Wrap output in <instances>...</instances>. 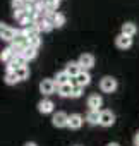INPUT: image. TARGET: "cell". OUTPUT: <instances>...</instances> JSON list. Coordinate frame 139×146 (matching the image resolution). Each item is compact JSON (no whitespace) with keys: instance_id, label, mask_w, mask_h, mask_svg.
Returning <instances> with one entry per match:
<instances>
[{"instance_id":"obj_19","label":"cell","mask_w":139,"mask_h":146,"mask_svg":"<svg viewBox=\"0 0 139 146\" xmlns=\"http://www.w3.org/2000/svg\"><path fill=\"white\" fill-rule=\"evenodd\" d=\"M36 55H38V48H33V46H26L24 50H23V53H21V57L26 60V62H29V60H33V58H36Z\"/></svg>"},{"instance_id":"obj_27","label":"cell","mask_w":139,"mask_h":146,"mask_svg":"<svg viewBox=\"0 0 139 146\" xmlns=\"http://www.w3.org/2000/svg\"><path fill=\"white\" fill-rule=\"evenodd\" d=\"M28 43H29V46H33V48H40V45H41V38H40V36L31 38V40H28Z\"/></svg>"},{"instance_id":"obj_23","label":"cell","mask_w":139,"mask_h":146,"mask_svg":"<svg viewBox=\"0 0 139 146\" xmlns=\"http://www.w3.org/2000/svg\"><path fill=\"white\" fill-rule=\"evenodd\" d=\"M16 29L14 28H11V26H7L5 29H4V33H2V36H0V40H4V41H9V43H12L14 41V38H16Z\"/></svg>"},{"instance_id":"obj_21","label":"cell","mask_w":139,"mask_h":146,"mask_svg":"<svg viewBox=\"0 0 139 146\" xmlns=\"http://www.w3.org/2000/svg\"><path fill=\"white\" fill-rule=\"evenodd\" d=\"M45 4V11L48 14H55L58 11V5H60V0H43Z\"/></svg>"},{"instance_id":"obj_32","label":"cell","mask_w":139,"mask_h":146,"mask_svg":"<svg viewBox=\"0 0 139 146\" xmlns=\"http://www.w3.org/2000/svg\"><path fill=\"white\" fill-rule=\"evenodd\" d=\"M107 146H120V144H118V143H108Z\"/></svg>"},{"instance_id":"obj_14","label":"cell","mask_w":139,"mask_h":146,"mask_svg":"<svg viewBox=\"0 0 139 146\" xmlns=\"http://www.w3.org/2000/svg\"><path fill=\"white\" fill-rule=\"evenodd\" d=\"M23 33H24V36L28 38V40H31V38H36V36H40L41 33H40V29H38V26L33 23V24H29V26H26V28H23Z\"/></svg>"},{"instance_id":"obj_25","label":"cell","mask_w":139,"mask_h":146,"mask_svg":"<svg viewBox=\"0 0 139 146\" xmlns=\"http://www.w3.org/2000/svg\"><path fill=\"white\" fill-rule=\"evenodd\" d=\"M17 83H19V79H17V76H16V72H5V84L14 86V84H17Z\"/></svg>"},{"instance_id":"obj_2","label":"cell","mask_w":139,"mask_h":146,"mask_svg":"<svg viewBox=\"0 0 139 146\" xmlns=\"http://www.w3.org/2000/svg\"><path fill=\"white\" fill-rule=\"evenodd\" d=\"M113 124H115V113L112 110H100V125L112 127Z\"/></svg>"},{"instance_id":"obj_10","label":"cell","mask_w":139,"mask_h":146,"mask_svg":"<svg viewBox=\"0 0 139 146\" xmlns=\"http://www.w3.org/2000/svg\"><path fill=\"white\" fill-rule=\"evenodd\" d=\"M115 45H117V48H120V50H127V48L132 46V38L120 33V35L115 38Z\"/></svg>"},{"instance_id":"obj_4","label":"cell","mask_w":139,"mask_h":146,"mask_svg":"<svg viewBox=\"0 0 139 146\" xmlns=\"http://www.w3.org/2000/svg\"><path fill=\"white\" fill-rule=\"evenodd\" d=\"M77 62H79V65H81L83 70H89V69L95 67V55H91V53H83V55L77 58Z\"/></svg>"},{"instance_id":"obj_11","label":"cell","mask_w":139,"mask_h":146,"mask_svg":"<svg viewBox=\"0 0 139 146\" xmlns=\"http://www.w3.org/2000/svg\"><path fill=\"white\" fill-rule=\"evenodd\" d=\"M34 24L38 26L40 33H50V31L53 29V23H52V19H50V17H43V19H38Z\"/></svg>"},{"instance_id":"obj_8","label":"cell","mask_w":139,"mask_h":146,"mask_svg":"<svg viewBox=\"0 0 139 146\" xmlns=\"http://www.w3.org/2000/svg\"><path fill=\"white\" fill-rule=\"evenodd\" d=\"M88 108L89 110H100L101 108V105H103V98L98 95V93H93V95H89L88 96Z\"/></svg>"},{"instance_id":"obj_30","label":"cell","mask_w":139,"mask_h":146,"mask_svg":"<svg viewBox=\"0 0 139 146\" xmlns=\"http://www.w3.org/2000/svg\"><path fill=\"white\" fill-rule=\"evenodd\" d=\"M7 28V24H4V23H0V36H2V33H4V29Z\"/></svg>"},{"instance_id":"obj_20","label":"cell","mask_w":139,"mask_h":146,"mask_svg":"<svg viewBox=\"0 0 139 146\" xmlns=\"http://www.w3.org/2000/svg\"><path fill=\"white\" fill-rule=\"evenodd\" d=\"M86 122L91 124V125H98L100 124V110H88Z\"/></svg>"},{"instance_id":"obj_15","label":"cell","mask_w":139,"mask_h":146,"mask_svg":"<svg viewBox=\"0 0 139 146\" xmlns=\"http://www.w3.org/2000/svg\"><path fill=\"white\" fill-rule=\"evenodd\" d=\"M72 81L71 83H67V84H62V86H57V93L62 96V98H71V93H72Z\"/></svg>"},{"instance_id":"obj_6","label":"cell","mask_w":139,"mask_h":146,"mask_svg":"<svg viewBox=\"0 0 139 146\" xmlns=\"http://www.w3.org/2000/svg\"><path fill=\"white\" fill-rule=\"evenodd\" d=\"M72 83H74V86H81V88L88 86V84L91 83V76H89V72H88V70H81L79 74L72 79Z\"/></svg>"},{"instance_id":"obj_16","label":"cell","mask_w":139,"mask_h":146,"mask_svg":"<svg viewBox=\"0 0 139 146\" xmlns=\"http://www.w3.org/2000/svg\"><path fill=\"white\" fill-rule=\"evenodd\" d=\"M11 45H16V46H19V48H26V46L29 45V43H28V38H26L24 33H23V29L16 33V38H14V41H12Z\"/></svg>"},{"instance_id":"obj_18","label":"cell","mask_w":139,"mask_h":146,"mask_svg":"<svg viewBox=\"0 0 139 146\" xmlns=\"http://www.w3.org/2000/svg\"><path fill=\"white\" fill-rule=\"evenodd\" d=\"M55 84L57 86H62V84H67V83H71L72 79H71V76L67 74L65 70H60V72H57V76H55Z\"/></svg>"},{"instance_id":"obj_26","label":"cell","mask_w":139,"mask_h":146,"mask_svg":"<svg viewBox=\"0 0 139 146\" xmlns=\"http://www.w3.org/2000/svg\"><path fill=\"white\" fill-rule=\"evenodd\" d=\"M11 5H12L14 11H23L28 4L24 2V0H11Z\"/></svg>"},{"instance_id":"obj_31","label":"cell","mask_w":139,"mask_h":146,"mask_svg":"<svg viewBox=\"0 0 139 146\" xmlns=\"http://www.w3.org/2000/svg\"><path fill=\"white\" fill-rule=\"evenodd\" d=\"M24 146H38V144H36V143H26Z\"/></svg>"},{"instance_id":"obj_9","label":"cell","mask_w":139,"mask_h":146,"mask_svg":"<svg viewBox=\"0 0 139 146\" xmlns=\"http://www.w3.org/2000/svg\"><path fill=\"white\" fill-rule=\"evenodd\" d=\"M53 108H55V103L50 100V98H43L41 102H38V112L40 113H52L53 112Z\"/></svg>"},{"instance_id":"obj_13","label":"cell","mask_w":139,"mask_h":146,"mask_svg":"<svg viewBox=\"0 0 139 146\" xmlns=\"http://www.w3.org/2000/svg\"><path fill=\"white\" fill-rule=\"evenodd\" d=\"M64 70L67 72V74H69V76H71V79H74V78H76V76L79 74V72H81L83 69H81V65H79V62L76 60V62H69V64L65 65V69H64Z\"/></svg>"},{"instance_id":"obj_7","label":"cell","mask_w":139,"mask_h":146,"mask_svg":"<svg viewBox=\"0 0 139 146\" xmlns=\"http://www.w3.org/2000/svg\"><path fill=\"white\" fill-rule=\"evenodd\" d=\"M67 122H69V115H67L65 112H57V113H53V117H52L53 127H67Z\"/></svg>"},{"instance_id":"obj_5","label":"cell","mask_w":139,"mask_h":146,"mask_svg":"<svg viewBox=\"0 0 139 146\" xmlns=\"http://www.w3.org/2000/svg\"><path fill=\"white\" fill-rule=\"evenodd\" d=\"M83 124H84V117L81 115V113H71L69 115V122H67V127L69 129H81L83 127Z\"/></svg>"},{"instance_id":"obj_29","label":"cell","mask_w":139,"mask_h":146,"mask_svg":"<svg viewBox=\"0 0 139 146\" xmlns=\"http://www.w3.org/2000/svg\"><path fill=\"white\" fill-rule=\"evenodd\" d=\"M134 146H139V131H137L136 136H134Z\"/></svg>"},{"instance_id":"obj_17","label":"cell","mask_w":139,"mask_h":146,"mask_svg":"<svg viewBox=\"0 0 139 146\" xmlns=\"http://www.w3.org/2000/svg\"><path fill=\"white\" fill-rule=\"evenodd\" d=\"M120 33H122V35H125V36H130V38H132V36L137 33V26H136L134 23H124V24H122Z\"/></svg>"},{"instance_id":"obj_22","label":"cell","mask_w":139,"mask_h":146,"mask_svg":"<svg viewBox=\"0 0 139 146\" xmlns=\"http://www.w3.org/2000/svg\"><path fill=\"white\" fill-rule=\"evenodd\" d=\"M14 57H16V53L12 52V48H11V46H7V48H4V50H2V53H0V62L9 64V62H12V60H14Z\"/></svg>"},{"instance_id":"obj_12","label":"cell","mask_w":139,"mask_h":146,"mask_svg":"<svg viewBox=\"0 0 139 146\" xmlns=\"http://www.w3.org/2000/svg\"><path fill=\"white\" fill-rule=\"evenodd\" d=\"M45 17H50L52 19V23H53V28H62L64 24H65V16L62 14V12H55V14H45Z\"/></svg>"},{"instance_id":"obj_3","label":"cell","mask_w":139,"mask_h":146,"mask_svg":"<svg viewBox=\"0 0 139 146\" xmlns=\"http://www.w3.org/2000/svg\"><path fill=\"white\" fill-rule=\"evenodd\" d=\"M55 90H57V84H55V81H53V79H43V81L40 83V93H41V95H45V96L53 95V93H55Z\"/></svg>"},{"instance_id":"obj_28","label":"cell","mask_w":139,"mask_h":146,"mask_svg":"<svg viewBox=\"0 0 139 146\" xmlns=\"http://www.w3.org/2000/svg\"><path fill=\"white\" fill-rule=\"evenodd\" d=\"M81 95H83V88L81 86H74L72 93H71V98H81Z\"/></svg>"},{"instance_id":"obj_1","label":"cell","mask_w":139,"mask_h":146,"mask_svg":"<svg viewBox=\"0 0 139 146\" xmlns=\"http://www.w3.org/2000/svg\"><path fill=\"white\" fill-rule=\"evenodd\" d=\"M117 86H118V83H117V79L112 78V76H105V78H101V81H100V90H101L103 93H113V91L117 90Z\"/></svg>"},{"instance_id":"obj_24","label":"cell","mask_w":139,"mask_h":146,"mask_svg":"<svg viewBox=\"0 0 139 146\" xmlns=\"http://www.w3.org/2000/svg\"><path fill=\"white\" fill-rule=\"evenodd\" d=\"M16 76H17L19 81H26V79L29 78V67H28V65H21V67L16 70Z\"/></svg>"}]
</instances>
